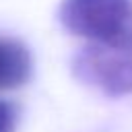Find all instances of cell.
<instances>
[{
    "label": "cell",
    "instance_id": "277c9868",
    "mask_svg": "<svg viewBox=\"0 0 132 132\" xmlns=\"http://www.w3.org/2000/svg\"><path fill=\"white\" fill-rule=\"evenodd\" d=\"M16 130V107L14 103L0 99V132H14Z\"/></svg>",
    "mask_w": 132,
    "mask_h": 132
},
{
    "label": "cell",
    "instance_id": "7a4b0ae2",
    "mask_svg": "<svg viewBox=\"0 0 132 132\" xmlns=\"http://www.w3.org/2000/svg\"><path fill=\"white\" fill-rule=\"evenodd\" d=\"M72 74L107 97L132 93V39L120 45L89 43L72 56Z\"/></svg>",
    "mask_w": 132,
    "mask_h": 132
},
{
    "label": "cell",
    "instance_id": "3957f363",
    "mask_svg": "<svg viewBox=\"0 0 132 132\" xmlns=\"http://www.w3.org/2000/svg\"><path fill=\"white\" fill-rule=\"evenodd\" d=\"M33 72L27 45L14 37L0 35V91L23 87Z\"/></svg>",
    "mask_w": 132,
    "mask_h": 132
},
{
    "label": "cell",
    "instance_id": "6da1fadb",
    "mask_svg": "<svg viewBox=\"0 0 132 132\" xmlns=\"http://www.w3.org/2000/svg\"><path fill=\"white\" fill-rule=\"evenodd\" d=\"M62 27L95 45H120L132 39V0H62Z\"/></svg>",
    "mask_w": 132,
    "mask_h": 132
}]
</instances>
